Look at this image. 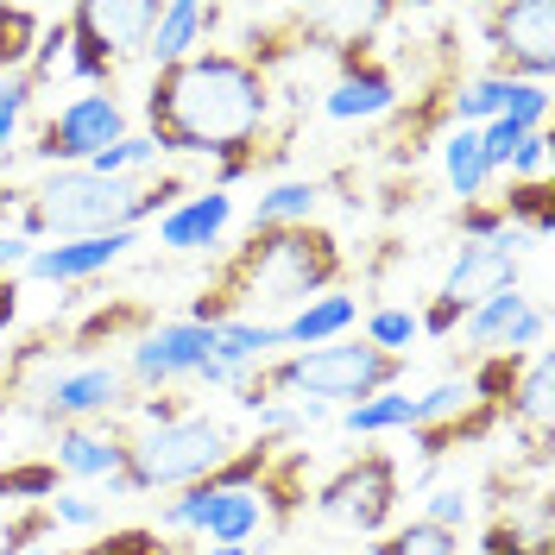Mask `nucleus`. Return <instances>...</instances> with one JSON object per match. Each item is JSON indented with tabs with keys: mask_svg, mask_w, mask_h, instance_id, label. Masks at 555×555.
Wrapping results in <instances>:
<instances>
[{
	"mask_svg": "<svg viewBox=\"0 0 555 555\" xmlns=\"http://www.w3.org/2000/svg\"><path fill=\"white\" fill-rule=\"evenodd\" d=\"M272 69L246 64L241 51L215 44L183 64L158 69L145 89V139L158 152H196V158H241L259 152V133L272 120Z\"/></svg>",
	"mask_w": 555,
	"mask_h": 555,
	"instance_id": "f257e3e1",
	"label": "nucleus"
},
{
	"mask_svg": "<svg viewBox=\"0 0 555 555\" xmlns=\"http://www.w3.org/2000/svg\"><path fill=\"white\" fill-rule=\"evenodd\" d=\"M341 241L328 228H246V241L208 272V284L196 291V304L183 322H203V328H221V322H291V315L328 297L341 284Z\"/></svg>",
	"mask_w": 555,
	"mask_h": 555,
	"instance_id": "f03ea898",
	"label": "nucleus"
},
{
	"mask_svg": "<svg viewBox=\"0 0 555 555\" xmlns=\"http://www.w3.org/2000/svg\"><path fill=\"white\" fill-rule=\"evenodd\" d=\"M26 196H33L38 228L57 234V241H89V234L139 228V183H127V177H95L89 165L51 171Z\"/></svg>",
	"mask_w": 555,
	"mask_h": 555,
	"instance_id": "7ed1b4c3",
	"label": "nucleus"
},
{
	"mask_svg": "<svg viewBox=\"0 0 555 555\" xmlns=\"http://www.w3.org/2000/svg\"><path fill=\"white\" fill-rule=\"evenodd\" d=\"M241 449L234 442V429L221 423V416H177V423H165V429H139V436H127V480L139 486V492H158V486H196L208 480L228 454Z\"/></svg>",
	"mask_w": 555,
	"mask_h": 555,
	"instance_id": "20e7f679",
	"label": "nucleus"
},
{
	"mask_svg": "<svg viewBox=\"0 0 555 555\" xmlns=\"http://www.w3.org/2000/svg\"><path fill=\"white\" fill-rule=\"evenodd\" d=\"M398 499H404V474L385 449H360L347 454L328 480L315 486V512L328 524H341L353 537H385L398 518Z\"/></svg>",
	"mask_w": 555,
	"mask_h": 555,
	"instance_id": "39448f33",
	"label": "nucleus"
},
{
	"mask_svg": "<svg viewBox=\"0 0 555 555\" xmlns=\"http://www.w3.org/2000/svg\"><path fill=\"white\" fill-rule=\"evenodd\" d=\"M114 139H127V107L114 102V95H69L44 127L33 133V152L38 165H51V171H69V165H89L95 152H107Z\"/></svg>",
	"mask_w": 555,
	"mask_h": 555,
	"instance_id": "423d86ee",
	"label": "nucleus"
},
{
	"mask_svg": "<svg viewBox=\"0 0 555 555\" xmlns=\"http://www.w3.org/2000/svg\"><path fill=\"white\" fill-rule=\"evenodd\" d=\"M208 360H215V328L203 322H152L145 335H133L127 347V373H133L145 391H171L177 379H196Z\"/></svg>",
	"mask_w": 555,
	"mask_h": 555,
	"instance_id": "0eeeda50",
	"label": "nucleus"
},
{
	"mask_svg": "<svg viewBox=\"0 0 555 555\" xmlns=\"http://www.w3.org/2000/svg\"><path fill=\"white\" fill-rule=\"evenodd\" d=\"M492 51H499V76L512 82H550L555 69V7L550 0H518V7H492Z\"/></svg>",
	"mask_w": 555,
	"mask_h": 555,
	"instance_id": "6e6552de",
	"label": "nucleus"
},
{
	"mask_svg": "<svg viewBox=\"0 0 555 555\" xmlns=\"http://www.w3.org/2000/svg\"><path fill=\"white\" fill-rule=\"evenodd\" d=\"M524 253H530V246H524L518 228H505L499 241H486V246L461 241V253H454V266H449V284H442V297H449V304H461V310H474V304L499 297V291H518Z\"/></svg>",
	"mask_w": 555,
	"mask_h": 555,
	"instance_id": "1a4fd4ad",
	"label": "nucleus"
},
{
	"mask_svg": "<svg viewBox=\"0 0 555 555\" xmlns=\"http://www.w3.org/2000/svg\"><path fill=\"white\" fill-rule=\"evenodd\" d=\"M127 404V379H120V366H69V373H51V379L38 385V404L33 411L44 423H64L76 429L82 416H107Z\"/></svg>",
	"mask_w": 555,
	"mask_h": 555,
	"instance_id": "9d476101",
	"label": "nucleus"
},
{
	"mask_svg": "<svg viewBox=\"0 0 555 555\" xmlns=\"http://www.w3.org/2000/svg\"><path fill=\"white\" fill-rule=\"evenodd\" d=\"M133 246H139V228L89 234V241H57V246H38L20 278H33V284H82V278H102L107 266H120Z\"/></svg>",
	"mask_w": 555,
	"mask_h": 555,
	"instance_id": "9b49d317",
	"label": "nucleus"
},
{
	"mask_svg": "<svg viewBox=\"0 0 555 555\" xmlns=\"http://www.w3.org/2000/svg\"><path fill=\"white\" fill-rule=\"evenodd\" d=\"M391 107H398V76L385 64H373L360 44H347L341 76H335L328 95H322V114H328V120H379Z\"/></svg>",
	"mask_w": 555,
	"mask_h": 555,
	"instance_id": "f8f14e48",
	"label": "nucleus"
},
{
	"mask_svg": "<svg viewBox=\"0 0 555 555\" xmlns=\"http://www.w3.org/2000/svg\"><path fill=\"white\" fill-rule=\"evenodd\" d=\"M69 13H76V26L107 51V64H120V57H139V51H145V33H152V20H158V0H82V7H69Z\"/></svg>",
	"mask_w": 555,
	"mask_h": 555,
	"instance_id": "ddd939ff",
	"label": "nucleus"
},
{
	"mask_svg": "<svg viewBox=\"0 0 555 555\" xmlns=\"http://www.w3.org/2000/svg\"><path fill=\"white\" fill-rule=\"evenodd\" d=\"M228 221H234V196L228 190H196V196H183L177 208L158 215V246H171V253H208V246H221Z\"/></svg>",
	"mask_w": 555,
	"mask_h": 555,
	"instance_id": "4468645a",
	"label": "nucleus"
},
{
	"mask_svg": "<svg viewBox=\"0 0 555 555\" xmlns=\"http://www.w3.org/2000/svg\"><path fill=\"white\" fill-rule=\"evenodd\" d=\"M221 26V7H196V0H165L158 7V20H152V33H145V51L139 57H152L158 69L183 64V57H196L203 51V38Z\"/></svg>",
	"mask_w": 555,
	"mask_h": 555,
	"instance_id": "2eb2a0df",
	"label": "nucleus"
},
{
	"mask_svg": "<svg viewBox=\"0 0 555 555\" xmlns=\"http://www.w3.org/2000/svg\"><path fill=\"white\" fill-rule=\"evenodd\" d=\"M51 467L69 474V480H107L114 467H127V442L120 436H95V429H57L51 442Z\"/></svg>",
	"mask_w": 555,
	"mask_h": 555,
	"instance_id": "dca6fc26",
	"label": "nucleus"
},
{
	"mask_svg": "<svg viewBox=\"0 0 555 555\" xmlns=\"http://www.w3.org/2000/svg\"><path fill=\"white\" fill-rule=\"evenodd\" d=\"M203 486V480H196ZM266 530V499H259V486H241V492H208V512H203V543H234L246 550L253 537Z\"/></svg>",
	"mask_w": 555,
	"mask_h": 555,
	"instance_id": "f3484780",
	"label": "nucleus"
},
{
	"mask_svg": "<svg viewBox=\"0 0 555 555\" xmlns=\"http://www.w3.org/2000/svg\"><path fill=\"white\" fill-rule=\"evenodd\" d=\"M505 416L530 423V454H550V416H555V398H550V353H530L524 360L518 385L505 398Z\"/></svg>",
	"mask_w": 555,
	"mask_h": 555,
	"instance_id": "a211bd4d",
	"label": "nucleus"
},
{
	"mask_svg": "<svg viewBox=\"0 0 555 555\" xmlns=\"http://www.w3.org/2000/svg\"><path fill=\"white\" fill-rule=\"evenodd\" d=\"M353 322H360V304L347 291H328V297L304 304L291 322H278V335H284V347H322V341H341Z\"/></svg>",
	"mask_w": 555,
	"mask_h": 555,
	"instance_id": "6ab92c4d",
	"label": "nucleus"
},
{
	"mask_svg": "<svg viewBox=\"0 0 555 555\" xmlns=\"http://www.w3.org/2000/svg\"><path fill=\"white\" fill-rule=\"evenodd\" d=\"M442 177H449V190L461 196V208L486 196L492 165H486V152H480V127H454V133L442 139Z\"/></svg>",
	"mask_w": 555,
	"mask_h": 555,
	"instance_id": "aec40b11",
	"label": "nucleus"
},
{
	"mask_svg": "<svg viewBox=\"0 0 555 555\" xmlns=\"http://www.w3.org/2000/svg\"><path fill=\"white\" fill-rule=\"evenodd\" d=\"M315 203H322V183L315 177H284V183H272L253 203L246 228H304V221H315Z\"/></svg>",
	"mask_w": 555,
	"mask_h": 555,
	"instance_id": "412c9836",
	"label": "nucleus"
},
{
	"mask_svg": "<svg viewBox=\"0 0 555 555\" xmlns=\"http://www.w3.org/2000/svg\"><path fill=\"white\" fill-rule=\"evenodd\" d=\"M278 347H284V335L272 322H221L215 328V360L234 373H259L266 360H278Z\"/></svg>",
	"mask_w": 555,
	"mask_h": 555,
	"instance_id": "4be33fe9",
	"label": "nucleus"
},
{
	"mask_svg": "<svg viewBox=\"0 0 555 555\" xmlns=\"http://www.w3.org/2000/svg\"><path fill=\"white\" fill-rule=\"evenodd\" d=\"M524 291H499V297H486V304H474V310L461 315V341L474 347V353H499L505 347V335H512V322L524 315Z\"/></svg>",
	"mask_w": 555,
	"mask_h": 555,
	"instance_id": "5701e85b",
	"label": "nucleus"
},
{
	"mask_svg": "<svg viewBox=\"0 0 555 555\" xmlns=\"http://www.w3.org/2000/svg\"><path fill=\"white\" fill-rule=\"evenodd\" d=\"M486 555H550V499H530V518H492Z\"/></svg>",
	"mask_w": 555,
	"mask_h": 555,
	"instance_id": "b1692460",
	"label": "nucleus"
},
{
	"mask_svg": "<svg viewBox=\"0 0 555 555\" xmlns=\"http://www.w3.org/2000/svg\"><path fill=\"white\" fill-rule=\"evenodd\" d=\"M38 33H44V13L38 7H0V82L33 69Z\"/></svg>",
	"mask_w": 555,
	"mask_h": 555,
	"instance_id": "393cba45",
	"label": "nucleus"
},
{
	"mask_svg": "<svg viewBox=\"0 0 555 555\" xmlns=\"http://www.w3.org/2000/svg\"><path fill=\"white\" fill-rule=\"evenodd\" d=\"M341 429L347 436H385V429H411V391H379L366 404L341 411Z\"/></svg>",
	"mask_w": 555,
	"mask_h": 555,
	"instance_id": "a878e982",
	"label": "nucleus"
},
{
	"mask_svg": "<svg viewBox=\"0 0 555 555\" xmlns=\"http://www.w3.org/2000/svg\"><path fill=\"white\" fill-rule=\"evenodd\" d=\"M512 89H518V82H512V76H499V69H492V76H474V82L454 95L461 127H486V120H499V114H505V102H512Z\"/></svg>",
	"mask_w": 555,
	"mask_h": 555,
	"instance_id": "bb28decb",
	"label": "nucleus"
},
{
	"mask_svg": "<svg viewBox=\"0 0 555 555\" xmlns=\"http://www.w3.org/2000/svg\"><path fill=\"white\" fill-rule=\"evenodd\" d=\"M373 555H461V537H454V530H436V524H423V518H411V524H398V530H385Z\"/></svg>",
	"mask_w": 555,
	"mask_h": 555,
	"instance_id": "cd10ccee",
	"label": "nucleus"
},
{
	"mask_svg": "<svg viewBox=\"0 0 555 555\" xmlns=\"http://www.w3.org/2000/svg\"><path fill=\"white\" fill-rule=\"evenodd\" d=\"M158 158H165V152H158L145 133H127V139H114L107 152H95V158H89V171H95V177H127V183H133V171L158 165Z\"/></svg>",
	"mask_w": 555,
	"mask_h": 555,
	"instance_id": "c85d7f7f",
	"label": "nucleus"
},
{
	"mask_svg": "<svg viewBox=\"0 0 555 555\" xmlns=\"http://www.w3.org/2000/svg\"><path fill=\"white\" fill-rule=\"evenodd\" d=\"M499 208H505V221L512 228H530V241H550V183H512L505 196H499Z\"/></svg>",
	"mask_w": 555,
	"mask_h": 555,
	"instance_id": "c756f323",
	"label": "nucleus"
},
{
	"mask_svg": "<svg viewBox=\"0 0 555 555\" xmlns=\"http://www.w3.org/2000/svg\"><path fill=\"white\" fill-rule=\"evenodd\" d=\"M366 341L379 347V353L411 360V341H423V335H416V310H398V304L373 310V315H366Z\"/></svg>",
	"mask_w": 555,
	"mask_h": 555,
	"instance_id": "7c9ffc66",
	"label": "nucleus"
},
{
	"mask_svg": "<svg viewBox=\"0 0 555 555\" xmlns=\"http://www.w3.org/2000/svg\"><path fill=\"white\" fill-rule=\"evenodd\" d=\"M474 518V492L467 486H436L429 492V505H423V524H436V530H454L461 537V524Z\"/></svg>",
	"mask_w": 555,
	"mask_h": 555,
	"instance_id": "2f4dec72",
	"label": "nucleus"
},
{
	"mask_svg": "<svg viewBox=\"0 0 555 555\" xmlns=\"http://www.w3.org/2000/svg\"><path fill=\"white\" fill-rule=\"evenodd\" d=\"M82 555H177V543H165L158 530H107L102 543H89Z\"/></svg>",
	"mask_w": 555,
	"mask_h": 555,
	"instance_id": "473e14b6",
	"label": "nucleus"
},
{
	"mask_svg": "<svg viewBox=\"0 0 555 555\" xmlns=\"http://www.w3.org/2000/svg\"><path fill=\"white\" fill-rule=\"evenodd\" d=\"M33 76H7L0 82V152L13 145V133H20V120H26V107H33Z\"/></svg>",
	"mask_w": 555,
	"mask_h": 555,
	"instance_id": "72a5a7b5",
	"label": "nucleus"
},
{
	"mask_svg": "<svg viewBox=\"0 0 555 555\" xmlns=\"http://www.w3.org/2000/svg\"><path fill=\"white\" fill-rule=\"evenodd\" d=\"M550 127H543V133H530L518 145V152H512V165H505V171H512V183H550Z\"/></svg>",
	"mask_w": 555,
	"mask_h": 555,
	"instance_id": "f704fd0d",
	"label": "nucleus"
},
{
	"mask_svg": "<svg viewBox=\"0 0 555 555\" xmlns=\"http://www.w3.org/2000/svg\"><path fill=\"white\" fill-rule=\"evenodd\" d=\"M543 341H550V310L543 304H524V315L512 322V335H505L499 353H543Z\"/></svg>",
	"mask_w": 555,
	"mask_h": 555,
	"instance_id": "c9c22d12",
	"label": "nucleus"
},
{
	"mask_svg": "<svg viewBox=\"0 0 555 555\" xmlns=\"http://www.w3.org/2000/svg\"><path fill=\"white\" fill-rule=\"evenodd\" d=\"M107 518L102 499H89V492H57L51 499V524H69V530H95Z\"/></svg>",
	"mask_w": 555,
	"mask_h": 555,
	"instance_id": "e433bc0d",
	"label": "nucleus"
},
{
	"mask_svg": "<svg viewBox=\"0 0 555 555\" xmlns=\"http://www.w3.org/2000/svg\"><path fill=\"white\" fill-rule=\"evenodd\" d=\"M512 221H505V208L499 203H467L461 208V234H467V246H486V241H499Z\"/></svg>",
	"mask_w": 555,
	"mask_h": 555,
	"instance_id": "4c0bfd02",
	"label": "nucleus"
},
{
	"mask_svg": "<svg viewBox=\"0 0 555 555\" xmlns=\"http://www.w3.org/2000/svg\"><path fill=\"white\" fill-rule=\"evenodd\" d=\"M461 304H449V297H436V304H429V310L416 315V335H429V341H449L454 328H461Z\"/></svg>",
	"mask_w": 555,
	"mask_h": 555,
	"instance_id": "58836bf2",
	"label": "nucleus"
},
{
	"mask_svg": "<svg viewBox=\"0 0 555 555\" xmlns=\"http://www.w3.org/2000/svg\"><path fill=\"white\" fill-rule=\"evenodd\" d=\"M38 246L26 234H13V228H0V278H20L26 272V259H33Z\"/></svg>",
	"mask_w": 555,
	"mask_h": 555,
	"instance_id": "ea45409f",
	"label": "nucleus"
},
{
	"mask_svg": "<svg viewBox=\"0 0 555 555\" xmlns=\"http://www.w3.org/2000/svg\"><path fill=\"white\" fill-rule=\"evenodd\" d=\"M20 315V278H0V328Z\"/></svg>",
	"mask_w": 555,
	"mask_h": 555,
	"instance_id": "a19ab883",
	"label": "nucleus"
},
{
	"mask_svg": "<svg viewBox=\"0 0 555 555\" xmlns=\"http://www.w3.org/2000/svg\"><path fill=\"white\" fill-rule=\"evenodd\" d=\"M203 555H266V550H234V543H203Z\"/></svg>",
	"mask_w": 555,
	"mask_h": 555,
	"instance_id": "79ce46f5",
	"label": "nucleus"
},
{
	"mask_svg": "<svg viewBox=\"0 0 555 555\" xmlns=\"http://www.w3.org/2000/svg\"><path fill=\"white\" fill-rule=\"evenodd\" d=\"M51 555H57V550H51ZM64 555H82V550H64Z\"/></svg>",
	"mask_w": 555,
	"mask_h": 555,
	"instance_id": "37998d69",
	"label": "nucleus"
},
{
	"mask_svg": "<svg viewBox=\"0 0 555 555\" xmlns=\"http://www.w3.org/2000/svg\"><path fill=\"white\" fill-rule=\"evenodd\" d=\"M0 203H7V183H0Z\"/></svg>",
	"mask_w": 555,
	"mask_h": 555,
	"instance_id": "c03bdc74",
	"label": "nucleus"
},
{
	"mask_svg": "<svg viewBox=\"0 0 555 555\" xmlns=\"http://www.w3.org/2000/svg\"><path fill=\"white\" fill-rule=\"evenodd\" d=\"M33 555H44V550H33Z\"/></svg>",
	"mask_w": 555,
	"mask_h": 555,
	"instance_id": "a18cd8bd",
	"label": "nucleus"
}]
</instances>
